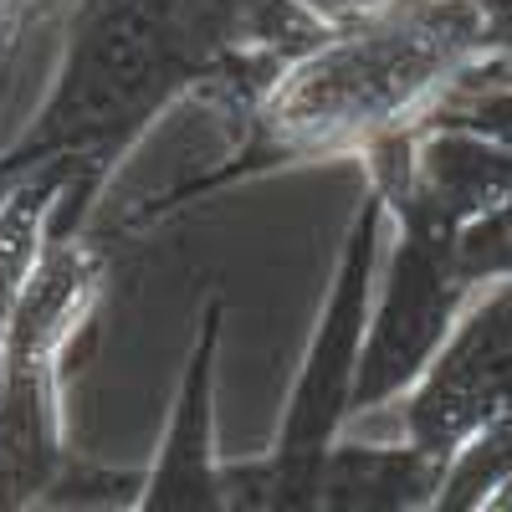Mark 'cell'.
I'll return each instance as SVG.
<instances>
[{
	"instance_id": "obj_1",
	"label": "cell",
	"mask_w": 512,
	"mask_h": 512,
	"mask_svg": "<svg viewBox=\"0 0 512 512\" xmlns=\"http://www.w3.org/2000/svg\"><path fill=\"white\" fill-rule=\"evenodd\" d=\"M472 72H487L472 0H379L328 16L323 36L246 108V134L226 149V159L149 200L128 226H144L251 175L333 154H374L379 144L415 134Z\"/></svg>"
},
{
	"instance_id": "obj_2",
	"label": "cell",
	"mask_w": 512,
	"mask_h": 512,
	"mask_svg": "<svg viewBox=\"0 0 512 512\" xmlns=\"http://www.w3.org/2000/svg\"><path fill=\"white\" fill-rule=\"evenodd\" d=\"M384 241H390V205H384V190L374 180H364L318 328L308 338L303 364L292 374L277 441L262 456L236 461V482L251 512H318L323 466L333 446L349 436V420H359L354 384H359V349L369 333Z\"/></svg>"
},
{
	"instance_id": "obj_3",
	"label": "cell",
	"mask_w": 512,
	"mask_h": 512,
	"mask_svg": "<svg viewBox=\"0 0 512 512\" xmlns=\"http://www.w3.org/2000/svg\"><path fill=\"white\" fill-rule=\"evenodd\" d=\"M108 256L88 236H57L0 344V512L62 502L67 369L103 303Z\"/></svg>"
},
{
	"instance_id": "obj_4",
	"label": "cell",
	"mask_w": 512,
	"mask_h": 512,
	"mask_svg": "<svg viewBox=\"0 0 512 512\" xmlns=\"http://www.w3.org/2000/svg\"><path fill=\"white\" fill-rule=\"evenodd\" d=\"M477 287L461 272V236L420 210H390V241L359 349L354 415L400 405L431 369Z\"/></svg>"
},
{
	"instance_id": "obj_5",
	"label": "cell",
	"mask_w": 512,
	"mask_h": 512,
	"mask_svg": "<svg viewBox=\"0 0 512 512\" xmlns=\"http://www.w3.org/2000/svg\"><path fill=\"white\" fill-rule=\"evenodd\" d=\"M512 415V282H492L400 400V436L451 466L482 431Z\"/></svg>"
},
{
	"instance_id": "obj_6",
	"label": "cell",
	"mask_w": 512,
	"mask_h": 512,
	"mask_svg": "<svg viewBox=\"0 0 512 512\" xmlns=\"http://www.w3.org/2000/svg\"><path fill=\"white\" fill-rule=\"evenodd\" d=\"M226 333V297L200 308L190 354L175 384V405L164 420V441L144 472H128L123 512H246L236 487V461L216 446V359Z\"/></svg>"
},
{
	"instance_id": "obj_7",
	"label": "cell",
	"mask_w": 512,
	"mask_h": 512,
	"mask_svg": "<svg viewBox=\"0 0 512 512\" xmlns=\"http://www.w3.org/2000/svg\"><path fill=\"white\" fill-rule=\"evenodd\" d=\"M446 466L415 441H338L323 466L318 512H436Z\"/></svg>"
},
{
	"instance_id": "obj_8",
	"label": "cell",
	"mask_w": 512,
	"mask_h": 512,
	"mask_svg": "<svg viewBox=\"0 0 512 512\" xmlns=\"http://www.w3.org/2000/svg\"><path fill=\"white\" fill-rule=\"evenodd\" d=\"M72 185H77L72 169H41V175L0 195V344H6L26 292L52 251V231H57V216H62Z\"/></svg>"
},
{
	"instance_id": "obj_9",
	"label": "cell",
	"mask_w": 512,
	"mask_h": 512,
	"mask_svg": "<svg viewBox=\"0 0 512 512\" xmlns=\"http://www.w3.org/2000/svg\"><path fill=\"white\" fill-rule=\"evenodd\" d=\"M425 123H446V128H466L477 139H492L502 149H512V72L507 77H466L461 88L425 118Z\"/></svg>"
},
{
	"instance_id": "obj_10",
	"label": "cell",
	"mask_w": 512,
	"mask_h": 512,
	"mask_svg": "<svg viewBox=\"0 0 512 512\" xmlns=\"http://www.w3.org/2000/svg\"><path fill=\"white\" fill-rule=\"evenodd\" d=\"M482 31V62L492 77L512 72V0H472Z\"/></svg>"
}]
</instances>
